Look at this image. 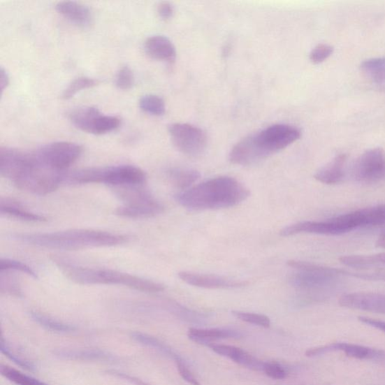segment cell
Segmentation results:
<instances>
[{
    "label": "cell",
    "instance_id": "1",
    "mask_svg": "<svg viewBox=\"0 0 385 385\" xmlns=\"http://www.w3.org/2000/svg\"><path fill=\"white\" fill-rule=\"evenodd\" d=\"M250 195V190L240 181L233 177L220 176L177 194L175 200L189 210H215L239 205Z\"/></svg>",
    "mask_w": 385,
    "mask_h": 385
},
{
    "label": "cell",
    "instance_id": "2",
    "mask_svg": "<svg viewBox=\"0 0 385 385\" xmlns=\"http://www.w3.org/2000/svg\"><path fill=\"white\" fill-rule=\"evenodd\" d=\"M301 136L298 127L290 124H274L246 136L230 153L233 164L251 166L289 147Z\"/></svg>",
    "mask_w": 385,
    "mask_h": 385
},
{
    "label": "cell",
    "instance_id": "3",
    "mask_svg": "<svg viewBox=\"0 0 385 385\" xmlns=\"http://www.w3.org/2000/svg\"><path fill=\"white\" fill-rule=\"evenodd\" d=\"M13 239L41 248L74 251L123 245L128 237L110 232L77 229L46 233H18Z\"/></svg>",
    "mask_w": 385,
    "mask_h": 385
},
{
    "label": "cell",
    "instance_id": "4",
    "mask_svg": "<svg viewBox=\"0 0 385 385\" xmlns=\"http://www.w3.org/2000/svg\"><path fill=\"white\" fill-rule=\"evenodd\" d=\"M368 226H385V204L368 207L320 221H303L286 226L282 236L299 233L338 235Z\"/></svg>",
    "mask_w": 385,
    "mask_h": 385
},
{
    "label": "cell",
    "instance_id": "5",
    "mask_svg": "<svg viewBox=\"0 0 385 385\" xmlns=\"http://www.w3.org/2000/svg\"><path fill=\"white\" fill-rule=\"evenodd\" d=\"M52 260L68 279L78 284L122 285L144 292H161L165 289L164 284L139 276L112 270L82 268L55 256Z\"/></svg>",
    "mask_w": 385,
    "mask_h": 385
},
{
    "label": "cell",
    "instance_id": "6",
    "mask_svg": "<svg viewBox=\"0 0 385 385\" xmlns=\"http://www.w3.org/2000/svg\"><path fill=\"white\" fill-rule=\"evenodd\" d=\"M143 185L113 187L124 205L115 213L127 219H147L161 215L164 206Z\"/></svg>",
    "mask_w": 385,
    "mask_h": 385
},
{
    "label": "cell",
    "instance_id": "7",
    "mask_svg": "<svg viewBox=\"0 0 385 385\" xmlns=\"http://www.w3.org/2000/svg\"><path fill=\"white\" fill-rule=\"evenodd\" d=\"M77 180L81 184H105L112 187L143 185L146 174L139 167L119 165L106 167H92L78 173Z\"/></svg>",
    "mask_w": 385,
    "mask_h": 385
},
{
    "label": "cell",
    "instance_id": "8",
    "mask_svg": "<svg viewBox=\"0 0 385 385\" xmlns=\"http://www.w3.org/2000/svg\"><path fill=\"white\" fill-rule=\"evenodd\" d=\"M64 173L47 166L34 152V160L13 184L27 192L45 196L55 191L65 180Z\"/></svg>",
    "mask_w": 385,
    "mask_h": 385
},
{
    "label": "cell",
    "instance_id": "9",
    "mask_svg": "<svg viewBox=\"0 0 385 385\" xmlns=\"http://www.w3.org/2000/svg\"><path fill=\"white\" fill-rule=\"evenodd\" d=\"M288 265L298 271L291 279V284L298 289L321 291L334 287L340 279L331 273L327 266L294 260L289 261Z\"/></svg>",
    "mask_w": 385,
    "mask_h": 385
},
{
    "label": "cell",
    "instance_id": "10",
    "mask_svg": "<svg viewBox=\"0 0 385 385\" xmlns=\"http://www.w3.org/2000/svg\"><path fill=\"white\" fill-rule=\"evenodd\" d=\"M81 145L71 142H57L48 144L36 152L39 161L52 169L63 173L81 157Z\"/></svg>",
    "mask_w": 385,
    "mask_h": 385
},
{
    "label": "cell",
    "instance_id": "11",
    "mask_svg": "<svg viewBox=\"0 0 385 385\" xmlns=\"http://www.w3.org/2000/svg\"><path fill=\"white\" fill-rule=\"evenodd\" d=\"M169 133L177 150L189 156H198L206 149L207 136L201 128L189 124L175 123Z\"/></svg>",
    "mask_w": 385,
    "mask_h": 385
},
{
    "label": "cell",
    "instance_id": "12",
    "mask_svg": "<svg viewBox=\"0 0 385 385\" xmlns=\"http://www.w3.org/2000/svg\"><path fill=\"white\" fill-rule=\"evenodd\" d=\"M351 175L355 181L372 183L385 180V152L375 147L363 153L354 162Z\"/></svg>",
    "mask_w": 385,
    "mask_h": 385
},
{
    "label": "cell",
    "instance_id": "13",
    "mask_svg": "<svg viewBox=\"0 0 385 385\" xmlns=\"http://www.w3.org/2000/svg\"><path fill=\"white\" fill-rule=\"evenodd\" d=\"M331 351H342L347 356L360 360H384L385 351L370 349L351 343H333L325 347L310 349L305 353L308 357L319 356Z\"/></svg>",
    "mask_w": 385,
    "mask_h": 385
},
{
    "label": "cell",
    "instance_id": "14",
    "mask_svg": "<svg viewBox=\"0 0 385 385\" xmlns=\"http://www.w3.org/2000/svg\"><path fill=\"white\" fill-rule=\"evenodd\" d=\"M341 307L373 313L385 314V294L371 292H357L342 296Z\"/></svg>",
    "mask_w": 385,
    "mask_h": 385
},
{
    "label": "cell",
    "instance_id": "15",
    "mask_svg": "<svg viewBox=\"0 0 385 385\" xmlns=\"http://www.w3.org/2000/svg\"><path fill=\"white\" fill-rule=\"evenodd\" d=\"M179 277L185 283L195 287L207 289H226L241 288L248 284V282L234 280L221 276L181 272Z\"/></svg>",
    "mask_w": 385,
    "mask_h": 385
},
{
    "label": "cell",
    "instance_id": "16",
    "mask_svg": "<svg viewBox=\"0 0 385 385\" xmlns=\"http://www.w3.org/2000/svg\"><path fill=\"white\" fill-rule=\"evenodd\" d=\"M103 115L96 108L83 106L75 108L70 115V119L78 129L98 135Z\"/></svg>",
    "mask_w": 385,
    "mask_h": 385
},
{
    "label": "cell",
    "instance_id": "17",
    "mask_svg": "<svg viewBox=\"0 0 385 385\" xmlns=\"http://www.w3.org/2000/svg\"><path fill=\"white\" fill-rule=\"evenodd\" d=\"M59 14L66 17L75 25L87 28L93 23V15L88 7L74 1H62L56 5Z\"/></svg>",
    "mask_w": 385,
    "mask_h": 385
},
{
    "label": "cell",
    "instance_id": "18",
    "mask_svg": "<svg viewBox=\"0 0 385 385\" xmlns=\"http://www.w3.org/2000/svg\"><path fill=\"white\" fill-rule=\"evenodd\" d=\"M145 51L147 56L157 61L170 64L175 61V47L170 38L164 36H153L147 38Z\"/></svg>",
    "mask_w": 385,
    "mask_h": 385
},
{
    "label": "cell",
    "instance_id": "19",
    "mask_svg": "<svg viewBox=\"0 0 385 385\" xmlns=\"http://www.w3.org/2000/svg\"><path fill=\"white\" fill-rule=\"evenodd\" d=\"M347 162V156L343 154H339L331 162L316 172L314 179L326 184L340 183L345 175Z\"/></svg>",
    "mask_w": 385,
    "mask_h": 385
},
{
    "label": "cell",
    "instance_id": "20",
    "mask_svg": "<svg viewBox=\"0 0 385 385\" xmlns=\"http://www.w3.org/2000/svg\"><path fill=\"white\" fill-rule=\"evenodd\" d=\"M212 349L221 356L228 358L234 362L242 365L246 368L255 370H262L263 363L256 360L250 354L245 351L226 344H210Z\"/></svg>",
    "mask_w": 385,
    "mask_h": 385
},
{
    "label": "cell",
    "instance_id": "21",
    "mask_svg": "<svg viewBox=\"0 0 385 385\" xmlns=\"http://www.w3.org/2000/svg\"><path fill=\"white\" fill-rule=\"evenodd\" d=\"M340 261L348 268L366 271L385 266V252L371 255L342 256Z\"/></svg>",
    "mask_w": 385,
    "mask_h": 385
},
{
    "label": "cell",
    "instance_id": "22",
    "mask_svg": "<svg viewBox=\"0 0 385 385\" xmlns=\"http://www.w3.org/2000/svg\"><path fill=\"white\" fill-rule=\"evenodd\" d=\"M0 213L29 222H43L47 219L44 216L27 211L19 203L8 198H1L0 201Z\"/></svg>",
    "mask_w": 385,
    "mask_h": 385
},
{
    "label": "cell",
    "instance_id": "23",
    "mask_svg": "<svg viewBox=\"0 0 385 385\" xmlns=\"http://www.w3.org/2000/svg\"><path fill=\"white\" fill-rule=\"evenodd\" d=\"M167 175L173 184L182 191L191 189L201 177L198 171L182 168H172L167 172Z\"/></svg>",
    "mask_w": 385,
    "mask_h": 385
},
{
    "label": "cell",
    "instance_id": "24",
    "mask_svg": "<svg viewBox=\"0 0 385 385\" xmlns=\"http://www.w3.org/2000/svg\"><path fill=\"white\" fill-rule=\"evenodd\" d=\"M361 67L372 79L374 83L380 86L385 85V57L369 59L363 61Z\"/></svg>",
    "mask_w": 385,
    "mask_h": 385
},
{
    "label": "cell",
    "instance_id": "25",
    "mask_svg": "<svg viewBox=\"0 0 385 385\" xmlns=\"http://www.w3.org/2000/svg\"><path fill=\"white\" fill-rule=\"evenodd\" d=\"M233 335L230 331L220 329H196L189 330V338L196 342H207L216 340L229 338Z\"/></svg>",
    "mask_w": 385,
    "mask_h": 385
},
{
    "label": "cell",
    "instance_id": "26",
    "mask_svg": "<svg viewBox=\"0 0 385 385\" xmlns=\"http://www.w3.org/2000/svg\"><path fill=\"white\" fill-rule=\"evenodd\" d=\"M141 110L150 115L161 116L166 112V105L163 99L153 94H147L140 100Z\"/></svg>",
    "mask_w": 385,
    "mask_h": 385
},
{
    "label": "cell",
    "instance_id": "27",
    "mask_svg": "<svg viewBox=\"0 0 385 385\" xmlns=\"http://www.w3.org/2000/svg\"><path fill=\"white\" fill-rule=\"evenodd\" d=\"M0 372H1L2 376L16 385H48L13 368L4 366V365H1Z\"/></svg>",
    "mask_w": 385,
    "mask_h": 385
},
{
    "label": "cell",
    "instance_id": "28",
    "mask_svg": "<svg viewBox=\"0 0 385 385\" xmlns=\"http://www.w3.org/2000/svg\"><path fill=\"white\" fill-rule=\"evenodd\" d=\"M32 319L43 327L57 332H71L75 330L71 325L59 321L42 313L31 312Z\"/></svg>",
    "mask_w": 385,
    "mask_h": 385
},
{
    "label": "cell",
    "instance_id": "29",
    "mask_svg": "<svg viewBox=\"0 0 385 385\" xmlns=\"http://www.w3.org/2000/svg\"><path fill=\"white\" fill-rule=\"evenodd\" d=\"M98 84L99 82L93 78L87 77L78 78L66 87L62 97L64 100H70V99L73 98L78 93L85 90V89L94 87Z\"/></svg>",
    "mask_w": 385,
    "mask_h": 385
},
{
    "label": "cell",
    "instance_id": "30",
    "mask_svg": "<svg viewBox=\"0 0 385 385\" xmlns=\"http://www.w3.org/2000/svg\"><path fill=\"white\" fill-rule=\"evenodd\" d=\"M0 273H1L0 274V291L14 297H23L21 286L14 276L1 272Z\"/></svg>",
    "mask_w": 385,
    "mask_h": 385
},
{
    "label": "cell",
    "instance_id": "31",
    "mask_svg": "<svg viewBox=\"0 0 385 385\" xmlns=\"http://www.w3.org/2000/svg\"><path fill=\"white\" fill-rule=\"evenodd\" d=\"M1 351L10 360L19 365L20 367L28 370H34L35 369V366L31 361H29L23 355L12 349L10 345L4 341L3 338L1 339Z\"/></svg>",
    "mask_w": 385,
    "mask_h": 385
},
{
    "label": "cell",
    "instance_id": "32",
    "mask_svg": "<svg viewBox=\"0 0 385 385\" xmlns=\"http://www.w3.org/2000/svg\"><path fill=\"white\" fill-rule=\"evenodd\" d=\"M10 270L22 272L29 276H31V277L34 279H37V274L27 264L8 259H2L0 260V272Z\"/></svg>",
    "mask_w": 385,
    "mask_h": 385
},
{
    "label": "cell",
    "instance_id": "33",
    "mask_svg": "<svg viewBox=\"0 0 385 385\" xmlns=\"http://www.w3.org/2000/svg\"><path fill=\"white\" fill-rule=\"evenodd\" d=\"M61 357L79 360H100L106 359L107 355L100 351L83 350V351H64L60 354Z\"/></svg>",
    "mask_w": 385,
    "mask_h": 385
},
{
    "label": "cell",
    "instance_id": "34",
    "mask_svg": "<svg viewBox=\"0 0 385 385\" xmlns=\"http://www.w3.org/2000/svg\"><path fill=\"white\" fill-rule=\"evenodd\" d=\"M233 314L237 319H239L242 321L258 325L260 326V327L265 328H268L270 327L271 322L268 316L260 314L241 312H233Z\"/></svg>",
    "mask_w": 385,
    "mask_h": 385
},
{
    "label": "cell",
    "instance_id": "35",
    "mask_svg": "<svg viewBox=\"0 0 385 385\" xmlns=\"http://www.w3.org/2000/svg\"><path fill=\"white\" fill-rule=\"evenodd\" d=\"M116 86L121 90H130L134 85V75L129 66H124L118 71L116 79Z\"/></svg>",
    "mask_w": 385,
    "mask_h": 385
},
{
    "label": "cell",
    "instance_id": "36",
    "mask_svg": "<svg viewBox=\"0 0 385 385\" xmlns=\"http://www.w3.org/2000/svg\"><path fill=\"white\" fill-rule=\"evenodd\" d=\"M333 52V47L327 44H320L310 53V61L314 64H319L327 60Z\"/></svg>",
    "mask_w": 385,
    "mask_h": 385
},
{
    "label": "cell",
    "instance_id": "37",
    "mask_svg": "<svg viewBox=\"0 0 385 385\" xmlns=\"http://www.w3.org/2000/svg\"><path fill=\"white\" fill-rule=\"evenodd\" d=\"M262 371L273 379H283L286 377L284 370L277 363H264Z\"/></svg>",
    "mask_w": 385,
    "mask_h": 385
},
{
    "label": "cell",
    "instance_id": "38",
    "mask_svg": "<svg viewBox=\"0 0 385 385\" xmlns=\"http://www.w3.org/2000/svg\"><path fill=\"white\" fill-rule=\"evenodd\" d=\"M177 368L179 370L180 376L184 380L190 383L192 385H201L200 382L196 380L192 372L187 369L185 365L181 361H177Z\"/></svg>",
    "mask_w": 385,
    "mask_h": 385
},
{
    "label": "cell",
    "instance_id": "39",
    "mask_svg": "<svg viewBox=\"0 0 385 385\" xmlns=\"http://www.w3.org/2000/svg\"><path fill=\"white\" fill-rule=\"evenodd\" d=\"M157 13L160 17L164 21L170 19L174 13V8L171 3L163 2L158 6Z\"/></svg>",
    "mask_w": 385,
    "mask_h": 385
},
{
    "label": "cell",
    "instance_id": "40",
    "mask_svg": "<svg viewBox=\"0 0 385 385\" xmlns=\"http://www.w3.org/2000/svg\"><path fill=\"white\" fill-rule=\"evenodd\" d=\"M359 321L370 327L382 330L385 333V322L368 317H359Z\"/></svg>",
    "mask_w": 385,
    "mask_h": 385
},
{
    "label": "cell",
    "instance_id": "41",
    "mask_svg": "<svg viewBox=\"0 0 385 385\" xmlns=\"http://www.w3.org/2000/svg\"><path fill=\"white\" fill-rule=\"evenodd\" d=\"M112 372V374L114 375V376L122 378V379H124L127 382H129L130 383L134 384V385H149L146 384L145 382H143L142 380L135 378L133 377L129 376V375H126L125 373L122 372H117L115 371L110 372Z\"/></svg>",
    "mask_w": 385,
    "mask_h": 385
},
{
    "label": "cell",
    "instance_id": "42",
    "mask_svg": "<svg viewBox=\"0 0 385 385\" xmlns=\"http://www.w3.org/2000/svg\"><path fill=\"white\" fill-rule=\"evenodd\" d=\"M9 85V77L7 73V72L4 70L3 68H1V70H0V90H1V93L5 91V89L7 88V87Z\"/></svg>",
    "mask_w": 385,
    "mask_h": 385
},
{
    "label": "cell",
    "instance_id": "43",
    "mask_svg": "<svg viewBox=\"0 0 385 385\" xmlns=\"http://www.w3.org/2000/svg\"><path fill=\"white\" fill-rule=\"evenodd\" d=\"M377 246L379 247V248L385 249V233L379 237L377 241Z\"/></svg>",
    "mask_w": 385,
    "mask_h": 385
}]
</instances>
